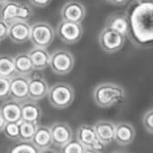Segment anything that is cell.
<instances>
[{
  "label": "cell",
  "mask_w": 153,
  "mask_h": 153,
  "mask_svg": "<svg viewBox=\"0 0 153 153\" xmlns=\"http://www.w3.org/2000/svg\"><path fill=\"white\" fill-rule=\"evenodd\" d=\"M130 20L132 42L144 46L153 40V5L152 3L138 4L133 9Z\"/></svg>",
  "instance_id": "cell-1"
},
{
  "label": "cell",
  "mask_w": 153,
  "mask_h": 153,
  "mask_svg": "<svg viewBox=\"0 0 153 153\" xmlns=\"http://www.w3.org/2000/svg\"><path fill=\"white\" fill-rule=\"evenodd\" d=\"M93 99L100 108H111L125 101L126 92L120 84L102 82L94 88Z\"/></svg>",
  "instance_id": "cell-2"
},
{
  "label": "cell",
  "mask_w": 153,
  "mask_h": 153,
  "mask_svg": "<svg viewBox=\"0 0 153 153\" xmlns=\"http://www.w3.org/2000/svg\"><path fill=\"white\" fill-rule=\"evenodd\" d=\"M47 97L52 107L60 110L66 109L74 101L75 90L69 83L57 82L49 88Z\"/></svg>",
  "instance_id": "cell-3"
},
{
  "label": "cell",
  "mask_w": 153,
  "mask_h": 153,
  "mask_svg": "<svg viewBox=\"0 0 153 153\" xmlns=\"http://www.w3.org/2000/svg\"><path fill=\"white\" fill-rule=\"evenodd\" d=\"M33 16V8L24 2L8 0L0 8V18L8 25L16 21H29Z\"/></svg>",
  "instance_id": "cell-4"
},
{
  "label": "cell",
  "mask_w": 153,
  "mask_h": 153,
  "mask_svg": "<svg viewBox=\"0 0 153 153\" xmlns=\"http://www.w3.org/2000/svg\"><path fill=\"white\" fill-rule=\"evenodd\" d=\"M76 140H78L85 148L86 153H98L105 149V145L98 139L94 125L83 123L76 131Z\"/></svg>",
  "instance_id": "cell-5"
},
{
  "label": "cell",
  "mask_w": 153,
  "mask_h": 153,
  "mask_svg": "<svg viewBox=\"0 0 153 153\" xmlns=\"http://www.w3.org/2000/svg\"><path fill=\"white\" fill-rule=\"evenodd\" d=\"M75 66V58L72 52L65 49H57L50 55L49 67L58 76L70 73Z\"/></svg>",
  "instance_id": "cell-6"
},
{
  "label": "cell",
  "mask_w": 153,
  "mask_h": 153,
  "mask_svg": "<svg viewBox=\"0 0 153 153\" xmlns=\"http://www.w3.org/2000/svg\"><path fill=\"white\" fill-rule=\"evenodd\" d=\"M54 28L47 22H36L31 25L29 41L34 47L49 48L55 38Z\"/></svg>",
  "instance_id": "cell-7"
},
{
  "label": "cell",
  "mask_w": 153,
  "mask_h": 153,
  "mask_svg": "<svg viewBox=\"0 0 153 153\" xmlns=\"http://www.w3.org/2000/svg\"><path fill=\"white\" fill-rule=\"evenodd\" d=\"M83 33L84 29L81 23H75L61 19L56 27L55 34L63 43L73 45L81 40Z\"/></svg>",
  "instance_id": "cell-8"
},
{
  "label": "cell",
  "mask_w": 153,
  "mask_h": 153,
  "mask_svg": "<svg viewBox=\"0 0 153 153\" xmlns=\"http://www.w3.org/2000/svg\"><path fill=\"white\" fill-rule=\"evenodd\" d=\"M98 42L103 51L113 54L123 49L125 42V37L118 32L105 26L98 34Z\"/></svg>",
  "instance_id": "cell-9"
},
{
  "label": "cell",
  "mask_w": 153,
  "mask_h": 153,
  "mask_svg": "<svg viewBox=\"0 0 153 153\" xmlns=\"http://www.w3.org/2000/svg\"><path fill=\"white\" fill-rule=\"evenodd\" d=\"M87 15V9L84 4L76 0H70L65 3L60 9L61 19L75 22L82 23Z\"/></svg>",
  "instance_id": "cell-10"
},
{
  "label": "cell",
  "mask_w": 153,
  "mask_h": 153,
  "mask_svg": "<svg viewBox=\"0 0 153 153\" xmlns=\"http://www.w3.org/2000/svg\"><path fill=\"white\" fill-rule=\"evenodd\" d=\"M49 85L43 76L40 74H31L28 83V97L34 101H40L47 97Z\"/></svg>",
  "instance_id": "cell-11"
},
{
  "label": "cell",
  "mask_w": 153,
  "mask_h": 153,
  "mask_svg": "<svg viewBox=\"0 0 153 153\" xmlns=\"http://www.w3.org/2000/svg\"><path fill=\"white\" fill-rule=\"evenodd\" d=\"M29 76L15 74L10 78L9 97L19 102L28 99Z\"/></svg>",
  "instance_id": "cell-12"
},
{
  "label": "cell",
  "mask_w": 153,
  "mask_h": 153,
  "mask_svg": "<svg viewBox=\"0 0 153 153\" xmlns=\"http://www.w3.org/2000/svg\"><path fill=\"white\" fill-rule=\"evenodd\" d=\"M50 128L52 145L56 148L60 149L73 139V131L69 124L65 122H56Z\"/></svg>",
  "instance_id": "cell-13"
},
{
  "label": "cell",
  "mask_w": 153,
  "mask_h": 153,
  "mask_svg": "<svg viewBox=\"0 0 153 153\" xmlns=\"http://www.w3.org/2000/svg\"><path fill=\"white\" fill-rule=\"evenodd\" d=\"M136 131L129 122H120L115 124L114 141L119 146H128L135 139Z\"/></svg>",
  "instance_id": "cell-14"
},
{
  "label": "cell",
  "mask_w": 153,
  "mask_h": 153,
  "mask_svg": "<svg viewBox=\"0 0 153 153\" xmlns=\"http://www.w3.org/2000/svg\"><path fill=\"white\" fill-rule=\"evenodd\" d=\"M31 25L28 21H16L9 25L8 37L14 43L24 44L30 39Z\"/></svg>",
  "instance_id": "cell-15"
},
{
  "label": "cell",
  "mask_w": 153,
  "mask_h": 153,
  "mask_svg": "<svg viewBox=\"0 0 153 153\" xmlns=\"http://www.w3.org/2000/svg\"><path fill=\"white\" fill-rule=\"evenodd\" d=\"M21 112L23 121L40 124L42 116V110L37 101L28 98L21 102Z\"/></svg>",
  "instance_id": "cell-16"
},
{
  "label": "cell",
  "mask_w": 153,
  "mask_h": 153,
  "mask_svg": "<svg viewBox=\"0 0 153 153\" xmlns=\"http://www.w3.org/2000/svg\"><path fill=\"white\" fill-rule=\"evenodd\" d=\"M105 26L118 32L125 38H130V20L126 14L114 13L110 15L105 20Z\"/></svg>",
  "instance_id": "cell-17"
},
{
  "label": "cell",
  "mask_w": 153,
  "mask_h": 153,
  "mask_svg": "<svg viewBox=\"0 0 153 153\" xmlns=\"http://www.w3.org/2000/svg\"><path fill=\"white\" fill-rule=\"evenodd\" d=\"M32 142L39 149V152H44L51 149L52 140L50 126L38 124L32 139Z\"/></svg>",
  "instance_id": "cell-18"
},
{
  "label": "cell",
  "mask_w": 153,
  "mask_h": 153,
  "mask_svg": "<svg viewBox=\"0 0 153 153\" xmlns=\"http://www.w3.org/2000/svg\"><path fill=\"white\" fill-rule=\"evenodd\" d=\"M0 113L6 122H20L22 120L21 102L12 98L6 100L0 105Z\"/></svg>",
  "instance_id": "cell-19"
},
{
  "label": "cell",
  "mask_w": 153,
  "mask_h": 153,
  "mask_svg": "<svg viewBox=\"0 0 153 153\" xmlns=\"http://www.w3.org/2000/svg\"><path fill=\"white\" fill-rule=\"evenodd\" d=\"M94 128L98 139L105 145L114 141L115 123L110 120H99L94 124Z\"/></svg>",
  "instance_id": "cell-20"
},
{
  "label": "cell",
  "mask_w": 153,
  "mask_h": 153,
  "mask_svg": "<svg viewBox=\"0 0 153 153\" xmlns=\"http://www.w3.org/2000/svg\"><path fill=\"white\" fill-rule=\"evenodd\" d=\"M27 53L31 59L34 70L42 71L49 67L51 54L49 53L47 49L33 46Z\"/></svg>",
  "instance_id": "cell-21"
},
{
  "label": "cell",
  "mask_w": 153,
  "mask_h": 153,
  "mask_svg": "<svg viewBox=\"0 0 153 153\" xmlns=\"http://www.w3.org/2000/svg\"><path fill=\"white\" fill-rule=\"evenodd\" d=\"M14 63L16 74L30 76L33 73L34 68L33 67L31 59L26 52H20L14 56Z\"/></svg>",
  "instance_id": "cell-22"
},
{
  "label": "cell",
  "mask_w": 153,
  "mask_h": 153,
  "mask_svg": "<svg viewBox=\"0 0 153 153\" xmlns=\"http://www.w3.org/2000/svg\"><path fill=\"white\" fill-rule=\"evenodd\" d=\"M15 74L14 57L10 54H0V76L10 79Z\"/></svg>",
  "instance_id": "cell-23"
},
{
  "label": "cell",
  "mask_w": 153,
  "mask_h": 153,
  "mask_svg": "<svg viewBox=\"0 0 153 153\" xmlns=\"http://www.w3.org/2000/svg\"><path fill=\"white\" fill-rule=\"evenodd\" d=\"M38 124L21 120L19 122V140L32 141Z\"/></svg>",
  "instance_id": "cell-24"
},
{
  "label": "cell",
  "mask_w": 153,
  "mask_h": 153,
  "mask_svg": "<svg viewBox=\"0 0 153 153\" xmlns=\"http://www.w3.org/2000/svg\"><path fill=\"white\" fill-rule=\"evenodd\" d=\"M9 151L12 153H38L39 149L32 141L18 140V142H16Z\"/></svg>",
  "instance_id": "cell-25"
},
{
  "label": "cell",
  "mask_w": 153,
  "mask_h": 153,
  "mask_svg": "<svg viewBox=\"0 0 153 153\" xmlns=\"http://www.w3.org/2000/svg\"><path fill=\"white\" fill-rule=\"evenodd\" d=\"M60 152L63 153H86V148L78 140L72 139L60 148Z\"/></svg>",
  "instance_id": "cell-26"
},
{
  "label": "cell",
  "mask_w": 153,
  "mask_h": 153,
  "mask_svg": "<svg viewBox=\"0 0 153 153\" xmlns=\"http://www.w3.org/2000/svg\"><path fill=\"white\" fill-rule=\"evenodd\" d=\"M6 137L11 140H19V122L11 123L6 122L3 131Z\"/></svg>",
  "instance_id": "cell-27"
},
{
  "label": "cell",
  "mask_w": 153,
  "mask_h": 153,
  "mask_svg": "<svg viewBox=\"0 0 153 153\" xmlns=\"http://www.w3.org/2000/svg\"><path fill=\"white\" fill-rule=\"evenodd\" d=\"M142 125L146 131L149 134L153 133V108L148 109L142 116Z\"/></svg>",
  "instance_id": "cell-28"
},
{
  "label": "cell",
  "mask_w": 153,
  "mask_h": 153,
  "mask_svg": "<svg viewBox=\"0 0 153 153\" xmlns=\"http://www.w3.org/2000/svg\"><path fill=\"white\" fill-rule=\"evenodd\" d=\"M10 79L0 76V100H6L9 97Z\"/></svg>",
  "instance_id": "cell-29"
},
{
  "label": "cell",
  "mask_w": 153,
  "mask_h": 153,
  "mask_svg": "<svg viewBox=\"0 0 153 153\" xmlns=\"http://www.w3.org/2000/svg\"><path fill=\"white\" fill-rule=\"evenodd\" d=\"M9 25L0 18V42L8 37Z\"/></svg>",
  "instance_id": "cell-30"
},
{
  "label": "cell",
  "mask_w": 153,
  "mask_h": 153,
  "mask_svg": "<svg viewBox=\"0 0 153 153\" xmlns=\"http://www.w3.org/2000/svg\"><path fill=\"white\" fill-rule=\"evenodd\" d=\"M51 1L52 0H29L32 6L38 8H44L48 7L51 3Z\"/></svg>",
  "instance_id": "cell-31"
},
{
  "label": "cell",
  "mask_w": 153,
  "mask_h": 153,
  "mask_svg": "<svg viewBox=\"0 0 153 153\" xmlns=\"http://www.w3.org/2000/svg\"><path fill=\"white\" fill-rule=\"evenodd\" d=\"M105 1L111 5L116 6V7H123L126 5L130 0H105Z\"/></svg>",
  "instance_id": "cell-32"
},
{
  "label": "cell",
  "mask_w": 153,
  "mask_h": 153,
  "mask_svg": "<svg viewBox=\"0 0 153 153\" xmlns=\"http://www.w3.org/2000/svg\"><path fill=\"white\" fill-rule=\"evenodd\" d=\"M6 124V121L4 119V117L2 116L1 113H0V132H1L4 129V126Z\"/></svg>",
  "instance_id": "cell-33"
},
{
  "label": "cell",
  "mask_w": 153,
  "mask_h": 153,
  "mask_svg": "<svg viewBox=\"0 0 153 153\" xmlns=\"http://www.w3.org/2000/svg\"><path fill=\"white\" fill-rule=\"evenodd\" d=\"M138 4H145V3H152L153 0H135Z\"/></svg>",
  "instance_id": "cell-34"
},
{
  "label": "cell",
  "mask_w": 153,
  "mask_h": 153,
  "mask_svg": "<svg viewBox=\"0 0 153 153\" xmlns=\"http://www.w3.org/2000/svg\"><path fill=\"white\" fill-rule=\"evenodd\" d=\"M7 1H8V0H0V6H2L3 4H5Z\"/></svg>",
  "instance_id": "cell-35"
}]
</instances>
